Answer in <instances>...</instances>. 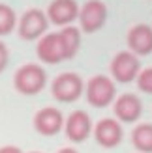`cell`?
<instances>
[{
    "instance_id": "7c38bea8",
    "label": "cell",
    "mask_w": 152,
    "mask_h": 153,
    "mask_svg": "<svg viewBox=\"0 0 152 153\" xmlns=\"http://www.w3.org/2000/svg\"><path fill=\"white\" fill-rule=\"evenodd\" d=\"M113 112L122 123H135L143 116V101L135 94H122L113 103Z\"/></svg>"
},
{
    "instance_id": "277c9868",
    "label": "cell",
    "mask_w": 152,
    "mask_h": 153,
    "mask_svg": "<svg viewBox=\"0 0 152 153\" xmlns=\"http://www.w3.org/2000/svg\"><path fill=\"white\" fill-rule=\"evenodd\" d=\"M141 60L137 54H133L130 49L120 51L113 56L109 64V73L115 82L120 84H130L137 80V75L141 73Z\"/></svg>"
},
{
    "instance_id": "4fadbf2b",
    "label": "cell",
    "mask_w": 152,
    "mask_h": 153,
    "mask_svg": "<svg viewBox=\"0 0 152 153\" xmlns=\"http://www.w3.org/2000/svg\"><path fill=\"white\" fill-rule=\"evenodd\" d=\"M126 43L128 49L139 58L152 54V26L145 22L133 25L126 34Z\"/></svg>"
},
{
    "instance_id": "9a60e30c",
    "label": "cell",
    "mask_w": 152,
    "mask_h": 153,
    "mask_svg": "<svg viewBox=\"0 0 152 153\" xmlns=\"http://www.w3.org/2000/svg\"><path fill=\"white\" fill-rule=\"evenodd\" d=\"M132 146L137 149V153H152V123L145 121L133 127Z\"/></svg>"
},
{
    "instance_id": "52a82bcc",
    "label": "cell",
    "mask_w": 152,
    "mask_h": 153,
    "mask_svg": "<svg viewBox=\"0 0 152 153\" xmlns=\"http://www.w3.org/2000/svg\"><path fill=\"white\" fill-rule=\"evenodd\" d=\"M94 140L98 142V146H102L105 149H113L120 146V142L124 138V129L122 121H118L117 118H102L94 125Z\"/></svg>"
},
{
    "instance_id": "ac0fdd59",
    "label": "cell",
    "mask_w": 152,
    "mask_h": 153,
    "mask_svg": "<svg viewBox=\"0 0 152 153\" xmlns=\"http://www.w3.org/2000/svg\"><path fill=\"white\" fill-rule=\"evenodd\" d=\"M8 64H10V49L4 41H0V73L6 71Z\"/></svg>"
},
{
    "instance_id": "6da1fadb",
    "label": "cell",
    "mask_w": 152,
    "mask_h": 153,
    "mask_svg": "<svg viewBox=\"0 0 152 153\" xmlns=\"http://www.w3.org/2000/svg\"><path fill=\"white\" fill-rule=\"evenodd\" d=\"M47 86V73L40 64H25L13 75V88L21 95H38Z\"/></svg>"
},
{
    "instance_id": "ba28073f",
    "label": "cell",
    "mask_w": 152,
    "mask_h": 153,
    "mask_svg": "<svg viewBox=\"0 0 152 153\" xmlns=\"http://www.w3.org/2000/svg\"><path fill=\"white\" fill-rule=\"evenodd\" d=\"M64 123H66L64 114L58 108H55V106H43V108H40L34 114V121H32L36 133L41 136L58 134L60 131H64Z\"/></svg>"
},
{
    "instance_id": "5b68a950",
    "label": "cell",
    "mask_w": 152,
    "mask_h": 153,
    "mask_svg": "<svg viewBox=\"0 0 152 153\" xmlns=\"http://www.w3.org/2000/svg\"><path fill=\"white\" fill-rule=\"evenodd\" d=\"M49 25L51 22L47 13L38 10V7H30L17 21V34L25 41H38L41 36L47 34Z\"/></svg>"
},
{
    "instance_id": "7a4b0ae2",
    "label": "cell",
    "mask_w": 152,
    "mask_h": 153,
    "mask_svg": "<svg viewBox=\"0 0 152 153\" xmlns=\"http://www.w3.org/2000/svg\"><path fill=\"white\" fill-rule=\"evenodd\" d=\"M85 80L81 75L73 71H66L56 75L51 82V95L58 103H75L79 101L81 95L85 94Z\"/></svg>"
},
{
    "instance_id": "9c48e42d",
    "label": "cell",
    "mask_w": 152,
    "mask_h": 153,
    "mask_svg": "<svg viewBox=\"0 0 152 153\" xmlns=\"http://www.w3.org/2000/svg\"><path fill=\"white\" fill-rule=\"evenodd\" d=\"M94 131V125H92V120L85 110H73L70 116L66 118V123H64V134L66 138L73 142V144H81L85 142Z\"/></svg>"
},
{
    "instance_id": "d6986e66",
    "label": "cell",
    "mask_w": 152,
    "mask_h": 153,
    "mask_svg": "<svg viewBox=\"0 0 152 153\" xmlns=\"http://www.w3.org/2000/svg\"><path fill=\"white\" fill-rule=\"evenodd\" d=\"M0 153H23L17 146H2L0 148Z\"/></svg>"
},
{
    "instance_id": "ffe728a7",
    "label": "cell",
    "mask_w": 152,
    "mask_h": 153,
    "mask_svg": "<svg viewBox=\"0 0 152 153\" xmlns=\"http://www.w3.org/2000/svg\"><path fill=\"white\" fill-rule=\"evenodd\" d=\"M56 153H79L75 148H62V149H58Z\"/></svg>"
},
{
    "instance_id": "8fae6325",
    "label": "cell",
    "mask_w": 152,
    "mask_h": 153,
    "mask_svg": "<svg viewBox=\"0 0 152 153\" xmlns=\"http://www.w3.org/2000/svg\"><path fill=\"white\" fill-rule=\"evenodd\" d=\"M36 56L40 58V62L49 65H56L60 62H64L66 58H64V49H62V41H60L58 32H47L38 39Z\"/></svg>"
},
{
    "instance_id": "8992f818",
    "label": "cell",
    "mask_w": 152,
    "mask_h": 153,
    "mask_svg": "<svg viewBox=\"0 0 152 153\" xmlns=\"http://www.w3.org/2000/svg\"><path fill=\"white\" fill-rule=\"evenodd\" d=\"M109 10L102 0H87L79 10V28L85 34L100 32L107 22Z\"/></svg>"
},
{
    "instance_id": "5bb4252c",
    "label": "cell",
    "mask_w": 152,
    "mask_h": 153,
    "mask_svg": "<svg viewBox=\"0 0 152 153\" xmlns=\"http://www.w3.org/2000/svg\"><path fill=\"white\" fill-rule=\"evenodd\" d=\"M81 28L73 26V25H68L62 26L58 30V36H60V41H62V49H64V58L66 60H71L77 56V52L81 49Z\"/></svg>"
},
{
    "instance_id": "3957f363",
    "label": "cell",
    "mask_w": 152,
    "mask_h": 153,
    "mask_svg": "<svg viewBox=\"0 0 152 153\" xmlns=\"http://www.w3.org/2000/svg\"><path fill=\"white\" fill-rule=\"evenodd\" d=\"M85 95L90 106L94 108H105L117 99V86L113 76L107 75H94L90 76L87 86H85Z\"/></svg>"
},
{
    "instance_id": "e0dca14e",
    "label": "cell",
    "mask_w": 152,
    "mask_h": 153,
    "mask_svg": "<svg viewBox=\"0 0 152 153\" xmlns=\"http://www.w3.org/2000/svg\"><path fill=\"white\" fill-rule=\"evenodd\" d=\"M137 88L143 91V94L152 95V67H145L141 69V73L137 75Z\"/></svg>"
},
{
    "instance_id": "30bf717a",
    "label": "cell",
    "mask_w": 152,
    "mask_h": 153,
    "mask_svg": "<svg viewBox=\"0 0 152 153\" xmlns=\"http://www.w3.org/2000/svg\"><path fill=\"white\" fill-rule=\"evenodd\" d=\"M79 10L81 6L77 4V0H53V2H49L45 13H47L51 25L62 28L73 25L79 19Z\"/></svg>"
},
{
    "instance_id": "44dd1931",
    "label": "cell",
    "mask_w": 152,
    "mask_h": 153,
    "mask_svg": "<svg viewBox=\"0 0 152 153\" xmlns=\"http://www.w3.org/2000/svg\"><path fill=\"white\" fill-rule=\"evenodd\" d=\"M28 153H40V151H28Z\"/></svg>"
},
{
    "instance_id": "2e32d148",
    "label": "cell",
    "mask_w": 152,
    "mask_h": 153,
    "mask_svg": "<svg viewBox=\"0 0 152 153\" xmlns=\"http://www.w3.org/2000/svg\"><path fill=\"white\" fill-rule=\"evenodd\" d=\"M17 15L13 7L4 2H0V37L10 36L13 30H17Z\"/></svg>"
}]
</instances>
